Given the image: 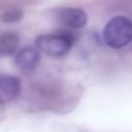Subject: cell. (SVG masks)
Masks as SVG:
<instances>
[{
	"label": "cell",
	"mask_w": 132,
	"mask_h": 132,
	"mask_svg": "<svg viewBox=\"0 0 132 132\" xmlns=\"http://www.w3.org/2000/svg\"><path fill=\"white\" fill-rule=\"evenodd\" d=\"M104 43L109 47L122 49L132 41V22L126 17L112 18L103 31Z\"/></svg>",
	"instance_id": "1"
},
{
	"label": "cell",
	"mask_w": 132,
	"mask_h": 132,
	"mask_svg": "<svg viewBox=\"0 0 132 132\" xmlns=\"http://www.w3.org/2000/svg\"><path fill=\"white\" fill-rule=\"evenodd\" d=\"M35 44L39 51L49 56H64L73 45V36L69 32L43 35L36 39Z\"/></svg>",
	"instance_id": "2"
},
{
	"label": "cell",
	"mask_w": 132,
	"mask_h": 132,
	"mask_svg": "<svg viewBox=\"0 0 132 132\" xmlns=\"http://www.w3.org/2000/svg\"><path fill=\"white\" fill-rule=\"evenodd\" d=\"M56 18L60 23L71 28H82L87 23V14L78 8H63L56 12Z\"/></svg>",
	"instance_id": "3"
},
{
	"label": "cell",
	"mask_w": 132,
	"mask_h": 132,
	"mask_svg": "<svg viewBox=\"0 0 132 132\" xmlns=\"http://www.w3.org/2000/svg\"><path fill=\"white\" fill-rule=\"evenodd\" d=\"M21 92V82L13 76H0V105L12 103Z\"/></svg>",
	"instance_id": "4"
},
{
	"label": "cell",
	"mask_w": 132,
	"mask_h": 132,
	"mask_svg": "<svg viewBox=\"0 0 132 132\" xmlns=\"http://www.w3.org/2000/svg\"><path fill=\"white\" fill-rule=\"evenodd\" d=\"M39 62H40V51L37 50V47L32 46L22 49L15 56V64L23 72H30L35 69Z\"/></svg>",
	"instance_id": "5"
},
{
	"label": "cell",
	"mask_w": 132,
	"mask_h": 132,
	"mask_svg": "<svg viewBox=\"0 0 132 132\" xmlns=\"http://www.w3.org/2000/svg\"><path fill=\"white\" fill-rule=\"evenodd\" d=\"M18 37L13 32H4L0 35V54L10 55L18 47Z\"/></svg>",
	"instance_id": "6"
},
{
	"label": "cell",
	"mask_w": 132,
	"mask_h": 132,
	"mask_svg": "<svg viewBox=\"0 0 132 132\" xmlns=\"http://www.w3.org/2000/svg\"><path fill=\"white\" fill-rule=\"evenodd\" d=\"M22 15H23V13H22L21 10H15V9H13V10H8V12H5V13L1 15V19H3L4 22L12 23V22H18V21L22 18Z\"/></svg>",
	"instance_id": "7"
}]
</instances>
